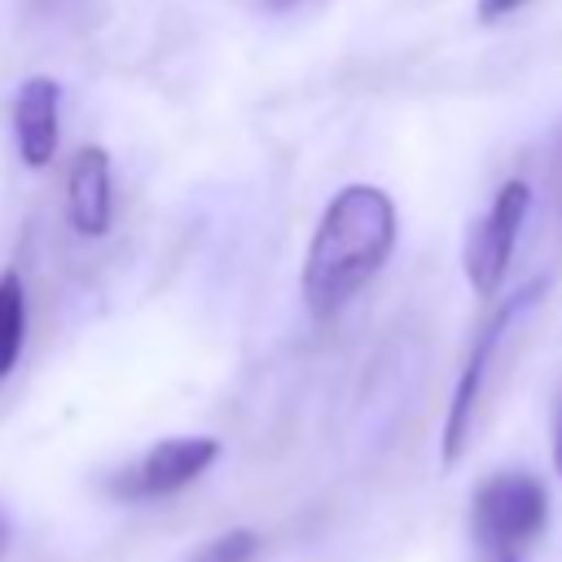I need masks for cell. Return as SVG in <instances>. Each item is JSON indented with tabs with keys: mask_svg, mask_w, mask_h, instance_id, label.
<instances>
[{
	"mask_svg": "<svg viewBox=\"0 0 562 562\" xmlns=\"http://www.w3.org/2000/svg\"><path fill=\"white\" fill-rule=\"evenodd\" d=\"M549 522V492L527 470H501L479 483L470 501V536L483 558L522 553Z\"/></svg>",
	"mask_w": 562,
	"mask_h": 562,
	"instance_id": "2",
	"label": "cell"
},
{
	"mask_svg": "<svg viewBox=\"0 0 562 562\" xmlns=\"http://www.w3.org/2000/svg\"><path fill=\"white\" fill-rule=\"evenodd\" d=\"M540 294H544V281H527V285L514 290V294L483 321V329L474 334L470 356H465V369L457 373V386H452V404H448V417H443V435H439V461H443V465H457V461H461L465 439H470V426H474V408H479V395H483V378H487V369H492V356H496L501 338L514 329V321L536 307Z\"/></svg>",
	"mask_w": 562,
	"mask_h": 562,
	"instance_id": "3",
	"label": "cell"
},
{
	"mask_svg": "<svg viewBox=\"0 0 562 562\" xmlns=\"http://www.w3.org/2000/svg\"><path fill=\"white\" fill-rule=\"evenodd\" d=\"M22 342H26V290L22 277L9 268L0 277V378L18 364Z\"/></svg>",
	"mask_w": 562,
	"mask_h": 562,
	"instance_id": "8",
	"label": "cell"
},
{
	"mask_svg": "<svg viewBox=\"0 0 562 562\" xmlns=\"http://www.w3.org/2000/svg\"><path fill=\"white\" fill-rule=\"evenodd\" d=\"M553 189H558V206H562V140H558V158H553Z\"/></svg>",
	"mask_w": 562,
	"mask_h": 562,
	"instance_id": "12",
	"label": "cell"
},
{
	"mask_svg": "<svg viewBox=\"0 0 562 562\" xmlns=\"http://www.w3.org/2000/svg\"><path fill=\"white\" fill-rule=\"evenodd\" d=\"M57 119H61V88L48 75H31L13 101V140L26 167H48L57 154Z\"/></svg>",
	"mask_w": 562,
	"mask_h": 562,
	"instance_id": "6",
	"label": "cell"
},
{
	"mask_svg": "<svg viewBox=\"0 0 562 562\" xmlns=\"http://www.w3.org/2000/svg\"><path fill=\"white\" fill-rule=\"evenodd\" d=\"M215 457H220V439H211V435H176V439L154 443L136 465L110 474L105 492L119 496V501H158V496H171V492L189 487L193 479H202Z\"/></svg>",
	"mask_w": 562,
	"mask_h": 562,
	"instance_id": "5",
	"label": "cell"
},
{
	"mask_svg": "<svg viewBox=\"0 0 562 562\" xmlns=\"http://www.w3.org/2000/svg\"><path fill=\"white\" fill-rule=\"evenodd\" d=\"M522 0H479V18L483 22H496V18H509Z\"/></svg>",
	"mask_w": 562,
	"mask_h": 562,
	"instance_id": "10",
	"label": "cell"
},
{
	"mask_svg": "<svg viewBox=\"0 0 562 562\" xmlns=\"http://www.w3.org/2000/svg\"><path fill=\"white\" fill-rule=\"evenodd\" d=\"M492 562H522V553H505V558H492Z\"/></svg>",
	"mask_w": 562,
	"mask_h": 562,
	"instance_id": "15",
	"label": "cell"
},
{
	"mask_svg": "<svg viewBox=\"0 0 562 562\" xmlns=\"http://www.w3.org/2000/svg\"><path fill=\"white\" fill-rule=\"evenodd\" d=\"M553 470L562 474V404H558V417H553Z\"/></svg>",
	"mask_w": 562,
	"mask_h": 562,
	"instance_id": "11",
	"label": "cell"
},
{
	"mask_svg": "<svg viewBox=\"0 0 562 562\" xmlns=\"http://www.w3.org/2000/svg\"><path fill=\"white\" fill-rule=\"evenodd\" d=\"M259 549H263V540H259L250 527H233V531H224V536L198 544V549L189 553V562H255Z\"/></svg>",
	"mask_w": 562,
	"mask_h": 562,
	"instance_id": "9",
	"label": "cell"
},
{
	"mask_svg": "<svg viewBox=\"0 0 562 562\" xmlns=\"http://www.w3.org/2000/svg\"><path fill=\"white\" fill-rule=\"evenodd\" d=\"M263 4H268V9H290L294 0H263Z\"/></svg>",
	"mask_w": 562,
	"mask_h": 562,
	"instance_id": "14",
	"label": "cell"
},
{
	"mask_svg": "<svg viewBox=\"0 0 562 562\" xmlns=\"http://www.w3.org/2000/svg\"><path fill=\"white\" fill-rule=\"evenodd\" d=\"M527 211H531V184L527 180H505L492 198V206L470 224L465 233V250H461V263H465V281L479 299H492L509 272V259H514V246H518V233L527 224Z\"/></svg>",
	"mask_w": 562,
	"mask_h": 562,
	"instance_id": "4",
	"label": "cell"
},
{
	"mask_svg": "<svg viewBox=\"0 0 562 562\" xmlns=\"http://www.w3.org/2000/svg\"><path fill=\"white\" fill-rule=\"evenodd\" d=\"M66 211L75 233L83 237H101L110 228L114 215V198H110V154L101 145H83L70 162L66 176Z\"/></svg>",
	"mask_w": 562,
	"mask_h": 562,
	"instance_id": "7",
	"label": "cell"
},
{
	"mask_svg": "<svg viewBox=\"0 0 562 562\" xmlns=\"http://www.w3.org/2000/svg\"><path fill=\"white\" fill-rule=\"evenodd\" d=\"M395 202L378 184H347L316 220L303 259V299L316 321L342 312L395 250Z\"/></svg>",
	"mask_w": 562,
	"mask_h": 562,
	"instance_id": "1",
	"label": "cell"
},
{
	"mask_svg": "<svg viewBox=\"0 0 562 562\" xmlns=\"http://www.w3.org/2000/svg\"><path fill=\"white\" fill-rule=\"evenodd\" d=\"M4 549H9V518H4V509H0V558H4Z\"/></svg>",
	"mask_w": 562,
	"mask_h": 562,
	"instance_id": "13",
	"label": "cell"
}]
</instances>
